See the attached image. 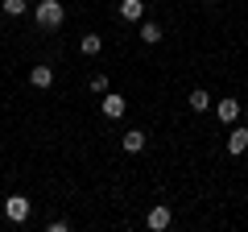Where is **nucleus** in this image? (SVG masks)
<instances>
[{
	"label": "nucleus",
	"instance_id": "f03ea898",
	"mask_svg": "<svg viewBox=\"0 0 248 232\" xmlns=\"http://www.w3.org/2000/svg\"><path fill=\"white\" fill-rule=\"evenodd\" d=\"M29 212H33V203H29L25 195H9V199H4V215H9L13 224H25Z\"/></svg>",
	"mask_w": 248,
	"mask_h": 232
},
{
	"label": "nucleus",
	"instance_id": "9d476101",
	"mask_svg": "<svg viewBox=\"0 0 248 232\" xmlns=\"http://www.w3.org/2000/svg\"><path fill=\"white\" fill-rule=\"evenodd\" d=\"M79 50H83V54H87V58H91V54H99V50H104V37H99V33H83Z\"/></svg>",
	"mask_w": 248,
	"mask_h": 232
},
{
	"label": "nucleus",
	"instance_id": "ddd939ff",
	"mask_svg": "<svg viewBox=\"0 0 248 232\" xmlns=\"http://www.w3.org/2000/svg\"><path fill=\"white\" fill-rule=\"evenodd\" d=\"M0 9L9 13V17H21L25 13V0H0Z\"/></svg>",
	"mask_w": 248,
	"mask_h": 232
},
{
	"label": "nucleus",
	"instance_id": "6e6552de",
	"mask_svg": "<svg viewBox=\"0 0 248 232\" xmlns=\"http://www.w3.org/2000/svg\"><path fill=\"white\" fill-rule=\"evenodd\" d=\"M248 149V129H232L228 137V153H244Z\"/></svg>",
	"mask_w": 248,
	"mask_h": 232
},
{
	"label": "nucleus",
	"instance_id": "dca6fc26",
	"mask_svg": "<svg viewBox=\"0 0 248 232\" xmlns=\"http://www.w3.org/2000/svg\"><path fill=\"white\" fill-rule=\"evenodd\" d=\"M211 4H215V0H211Z\"/></svg>",
	"mask_w": 248,
	"mask_h": 232
},
{
	"label": "nucleus",
	"instance_id": "2eb2a0df",
	"mask_svg": "<svg viewBox=\"0 0 248 232\" xmlns=\"http://www.w3.org/2000/svg\"><path fill=\"white\" fill-rule=\"evenodd\" d=\"M66 228H71L66 220H50V224H46V232H66Z\"/></svg>",
	"mask_w": 248,
	"mask_h": 232
},
{
	"label": "nucleus",
	"instance_id": "7ed1b4c3",
	"mask_svg": "<svg viewBox=\"0 0 248 232\" xmlns=\"http://www.w3.org/2000/svg\"><path fill=\"white\" fill-rule=\"evenodd\" d=\"M170 220H174V212H170L166 203H157V207H153L149 215H145V224H149L153 232H166V228H170Z\"/></svg>",
	"mask_w": 248,
	"mask_h": 232
},
{
	"label": "nucleus",
	"instance_id": "423d86ee",
	"mask_svg": "<svg viewBox=\"0 0 248 232\" xmlns=\"http://www.w3.org/2000/svg\"><path fill=\"white\" fill-rule=\"evenodd\" d=\"M120 145H124V153H141L145 149V133L141 129H128V133L120 137Z\"/></svg>",
	"mask_w": 248,
	"mask_h": 232
},
{
	"label": "nucleus",
	"instance_id": "4468645a",
	"mask_svg": "<svg viewBox=\"0 0 248 232\" xmlns=\"http://www.w3.org/2000/svg\"><path fill=\"white\" fill-rule=\"evenodd\" d=\"M91 91L104 96V91H108V75H91Z\"/></svg>",
	"mask_w": 248,
	"mask_h": 232
},
{
	"label": "nucleus",
	"instance_id": "1a4fd4ad",
	"mask_svg": "<svg viewBox=\"0 0 248 232\" xmlns=\"http://www.w3.org/2000/svg\"><path fill=\"white\" fill-rule=\"evenodd\" d=\"M29 83H33V87H50L54 71H50V66H33V71H29Z\"/></svg>",
	"mask_w": 248,
	"mask_h": 232
},
{
	"label": "nucleus",
	"instance_id": "f8f14e48",
	"mask_svg": "<svg viewBox=\"0 0 248 232\" xmlns=\"http://www.w3.org/2000/svg\"><path fill=\"white\" fill-rule=\"evenodd\" d=\"M141 42H145V46H157V42H161V29L153 25V21H145V25H141Z\"/></svg>",
	"mask_w": 248,
	"mask_h": 232
},
{
	"label": "nucleus",
	"instance_id": "39448f33",
	"mask_svg": "<svg viewBox=\"0 0 248 232\" xmlns=\"http://www.w3.org/2000/svg\"><path fill=\"white\" fill-rule=\"evenodd\" d=\"M215 116H219L223 125H236L240 120V104L236 99H219V104H215Z\"/></svg>",
	"mask_w": 248,
	"mask_h": 232
},
{
	"label": "nucleus",
	"instance_id": "0eeeda50",
	"mask_svg": "<svg viewBox=\"0 0 248 232\" xmlns=\"http://www.w3.org/2000/svg\"><path fill=\"white\" fill-rule=\"evenodd\" d=\"M120 17L124 21H141L145 17V0H124V4H120Z\"/></svg>",
	"mask_w": 248,
	"mask_h": 232
},
{
	"label": "nucleus",
	"instance_id": "20e7f679",
	"mask_svg": "<svg viewBox=\"0 0 248 232\" xmlns=\"http://www.w3.org/2000/svg\"><path fill=\"white\" fill-rule=\"evenodd\" d=\"M99 108H104L108 120H116V116H124V108H128V104H124V96H116V91H104V104H99Z\"/></svg>",
	"mask_w": 248,
	"mask_h": 232
},
{
	"label": "nucleus",
	"instance_id": "9b49d317",
	"mask_svg": "<svg viewBox=\"0 0 248 232\" xmlns=\"http://www.w3.org/2000/svg\"><path fill=\"white\" fill-rule=\"evenodd\" d=\"M207 108H211V96H207L203 87H195L190 91V112H207Z\"/></svg>",
	"mask_w": 248,
	"mask_h": 232
},
{
	"label": "nucleus",
	"instance_id": "f257e3e1",
	"mask_svg": "<svg viewBox=\"0 0 248 232\" xmlns=\"http://www.w3.org/2000/svg\"><path fill=\"white\" fill-rule=\"evenodd\" d=\"M33 17H37V25H42V29H58L62 21H66V9H62L58 0H42V4L33 9Z\"/></svg>",
	"mask_w": 248,
	"mask_h": 232
}]
</instances>
